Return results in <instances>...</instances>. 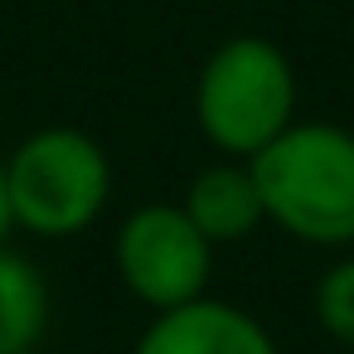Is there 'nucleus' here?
<instances>
[{
  "instance_id": "1a4fd4ad",
  "label": "nucleus",
  "mask_w": 354,
  "mask_h": 354,
  "mask_svg": "<svg viewBox=\"0 0 354 354\" xmlns=\"http://www.w3.org/2000/svg\"><path fill=\"white\" fill-rule=\"evenodd\" d=\"M10 228H15V218H10V194H6V160H0V248H6Z\"/></svg>"
},
{
  "instance_id": "0eeeda50",
  "label": "nucleus",
  "mask_w": 354,
  "mask_h": 354,
  "mask_svg": "<svg viewBox=\"0 0 354 354\" xmlns=\"http://www.w3.org/2000/svg\"><path fill=\"white\" fill-rule=\"evenodd\" d=\"M49 330V286L25 252L0 248V354H35Z\"/></svg>"
},
{
  "instance_id": "6e6552de",
  "label": "nucleus",
  "mask_w": 354,
  "mask_h": 354,
  "mask_svg": "<svg viewBox=\"0 0 354 354\" xmlns=\"http://www.w3.org/2000/svg\"><path fill=\"white\" fill-rule=\"evenodd\" d=\"M315 320L330 339L354 349V257H339L315 286Z\"/></svg>"
},
{
  "instance_id": "423d86ee",
  "label": "nucleus",
  "mask_w": 354,
  "mask_h": 354,
  "mask_svg": "<svg viewBox=\"0 0 354 354\" xmlns=\"http://www.w3.org/2000/svg\"><path fill=\"white\" fill-rule=\"evenodd\" d=\"M180 209L194 218V228L218 248V243H243L267 223L257 180L248 160H218L209 170H199L180 199Z\"/></svg>"
},
{
  "instance_id": "20e7f679",
  "label": "nucleus",
  "mask_w": 354,
  "mask_h": 354,
  "mask_svg": "<svg viewBox=\"0 0 354 354\" xmlns=\"http://www.w3.org/2000/svg\"><path fill=\"white\" fill-rule=\"evenodd\" d=\"M112 252H117V277L127 281V291L156 315L209 296L214 243L194 228V218L180 204H146L127 214Z\"/></svg>"
},
{
  "instance_id": "f03ea898",
  "label": "nucleus",
  "mask_w": 354,
  "mask_h": 354,
  "mask_svg": "<svg viewBox=\"0 0 354 354\" xmlns=\"http://www.w3.org/2000/svg\"><path fill=\"white\" fill-rule=\"evenodd\" d=\"M194 117L214 151L228 160H252L296 122L291 59L262 35L223 39L199 68Z\"/></svg>"
},
{
  "instance_id": "f257e3e1",
  "label": "nucleus",
  "mask_w": 354,
  "mask_h": 354,
  "mask_svg": "<svg viewBox=\"0 0 354 354\" xmlns=\"http://www.w3.org/2000/svg\"><path fill=\"white\" fill-rule=\"evenodd\" d=\"M267 218L310 248L354 243V136L335 122H291L252 160Z\"/></svg>"
},
{
  "instance_id": "39448f33",
  "label": "nucleus",
  "mask_w": 354,
  "mask_h": 354,
  "mask_svg": "<svg viewBox=\"0 0 354 354\" xmlns=\"http://www.w3.org/2000/svg\"><path fill=\"white\" fill-rule=\"evenodd\" d=\"M136 354H277V339L252 310L199 296L189 306L160 310L141 330Z\"/></svg>"
},
{
  "instance_id": "7ed1b4c3",
  "label": "nucleus",
  "mask_w": 354,
  "mask_h": 354,
  "mask_svg": "<svg viewBox=\"0 0 354 354\" xmlns=\"http://www.w3.org/2000/svg\"><path fill=\"white\" fill-rule=\"evenodd\" d=\"M6 194L15 228L73 238L112 199V160L78 127H44L6 156Z\"/></svg>"
}]
</instances>
